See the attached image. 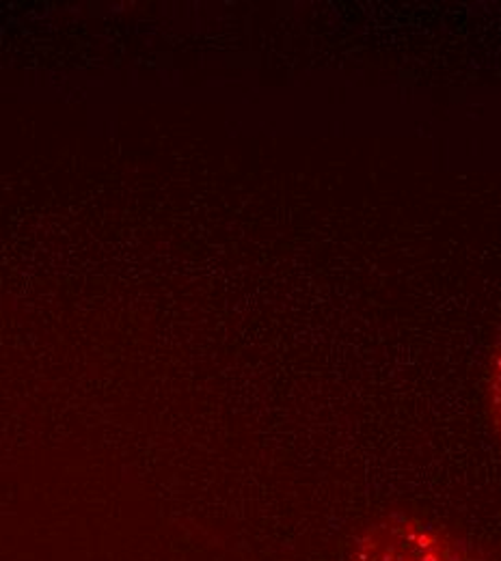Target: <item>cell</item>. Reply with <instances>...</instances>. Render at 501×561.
I'll use <instances>...</instances> for the list:
<instances>
[{"label": "cell", "mask_w": 501, "mask_h": 561, "mask_svg": "<svg viewBox=\"0 0 501 561\" xmlns=\"http://www.w3.org/2000/svg\"><path fill=\"white\" fill-rule=\"evenodd\" d=\"M487 404L501 445V327L493 342L487 369Z\"/></svg>", "instance_id": "cell-2"}, {"label": "cell", "mask_w": 501, "mask_h": 561, "mask_svg": "<svg viewBox=\"0 0 501 561\" xmlns=\"http://www.w3.org/2000/svg\"><path fill=\"white\" fill-rule=\"evenodd\" d=\"M346 561H500L487 547L443 523L391 512L367 523Z\"/></svg>", "instance_id": "cell-1"}]
</instances>
